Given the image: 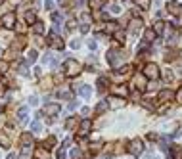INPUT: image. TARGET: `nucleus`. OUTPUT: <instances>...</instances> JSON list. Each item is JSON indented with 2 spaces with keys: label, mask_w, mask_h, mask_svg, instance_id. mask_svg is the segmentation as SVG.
<instances>
[{
  "label": "nucleus",
  "mask_w": 182,
  "mask_h": 159,
  "mask_svg": "<svg viewBox=\"0 0 182 159\" xmlns=\"http://www.w3.org/2000/svg\"><path fill=\"white\" fill-rule=\"evenodd\" d=\"M144 77H148V79H157V77H159V67H157L155 63H148L144 67Z\"/></svg>",
  "instance_id": "nucleus-1"
},
{
  "label": "nucleus",
  "mask_w": 182,
  "mask_h": 159,
  "mask_svg": "<svg viewBox=\"0 0 182 159\" xmlns=\"http://www.w3.org/2000/svg\"><path fill=\"white\" fill-rule=\"evenodd\" d=\"M79 69H81V67H79V63H77L75 59H69V61L65 63V75H67V77L77 75V73H79Z\"/></svg>",
  "instance_id": "nucleus-2"
},
{
  "label": "nucleus",
  "mask_w": 182,
  "mask_h": 159,
  "mask_svg": "<svg viewBox=\"0 0 182 159\" xmlns=\"http://www.w3.org/2000/svg\"><path fill=\"white\" fill-rule=\"evenodd\" d=\"M142 150H144V144L140 140H132L130 144H128V153H132V155H140Z\"/></svg>",
  "instance_id": "nucleus-3"
},
{
  "label": "nucleus",
  "mask_w": 182,
  "mask_h": 159,
  "mask_svg": "<svg viewBox=\"0 0 182 159\" xmlns=\"http://www.w3.org/2000/svg\"><path fill=\"white\" fill-rule=\"evenodd\" d=\"M107 59H109V63H111V65H119L121 59H123V54L117 52V50H111V52H107Z\"/></svg>",
  "instance_id": "nucleus-4"
},
{
  "label": "nucleus",
  "mask_w": 182,
  "mask_h": 159,
  "mask_svg": "<svg viewBox=\"0 0 182 159\" xmlns=\"http://www.w3.org/2000/svg\"><path fill=\"white\" fill-rule=\"evenodd\" d=\"M142 29V21H140L138 17L132 19L130 23H128V31H130V35H138V31Z\"/></svg>",
  "instance_id": "nucleus-5"
},
{
  "label": "nucleus",
  "mask_w": 182,
  "mask_h": 159,
  "mask_svg": "<svg viewBox=\"0 0 182 159\" xmlns=\"http://www.w3.org/2000/svg\"><path fill=\"white\" fill-rule=\"evenodd\" d=\"M169 12L173 13V15H176V17H180L182 15V4H178V2H169Z\"/></svg>",
  "instance_id": "nucleus-6"
},
{
  "label": "nucleus",
  "mask_w": 182,
  "mask_h": 159,
  "mask_svg": "<svg viewBox=\"0 0 182 159\" xmlns=\"http://www.w3.org/2000/svg\"><path fill=\"white\" fill-rule=\"evenodd\" d=\"M2 25L8 27V29H12V27L15 25V15H13V13H6V15L2 17Z\"/></svg>",
  "instance_id": "nucleus-7"
},
{
  "label": "nucleus",
  "mask_w": 182,
  "mask_h": 159,
  "mask_svg": "<svg viewBox=\"0 0 182 159\" xmlns=\"http://www.w3.org/2000/svg\"><path fill=\"white\" fill-rule=\"evenodd\" d=\"M48 40H50V44L54 46V48H63V40L60 37H58L56 33H50V37H48Z\"/></svg>",
  "instance_id": "nucleus-8"
},
{
  "label": "nucleus",
  "mask_w": 182,
  "mask_h": 159,
  "mask_svg": "<svg viewBox=\"0 0 182 159\" xmlns=\"http://www.w3.org/2000/svg\"><path fill=\"white\" fill-rule=\"evenodd\" d=\"M90 128H92V123L88 121V119H84V121L81 123V128H79V136H84V134L90 132Z\"/></svg>",
  "instance_id": "nucleus-9"
},
{
  "label": "nucleus",
  "mask_w": 182,
  "mask_h": 159,
  "mask_svg": "<svg viewBox=\"0 0 182 159\" xmlns=\"http://www.w3.org/2000/svg\"><path fill=\"white\" fill-rule=\"evenodd\" d=\"M171 98H173V92H171V90H161V94L157 96L159 102H167V100H171Z\"/></svg>",
  "instance_id": "nucleus-10"
},
{
  "label": "nucleus",
  "mask_w": 182,
  "mask_h": 159,
  "mask_svg": "<svg viewBox=\"0 0 182 159\" xmlns=\"http://www.w3.org/2000/svg\"><path fill=\"white\" fill-rule=\"evenodd\" d=\"M44 61L50 63L52 67H56V65H58V57L54 56V54H46V56H44Z\"/></svg>",
  "instance_id": "nucleus-11"
},
{
  "label": "nucleus",
  "mask_w": 182,
  "mask_h": 159,
  "mask_svg": "<svg viewBox=\"0 0 182 159\" xmlns=\"http://www.w3.org/2000/svg\"><path fill=\"white\" fill-rule=\"evenodd\" d=\"M90 92H92V88H90L88 84H82V86H81V96L84 98V100H88V98H90Z\"/></svg>",
  "instance_id": "nucleus-12"
},
{
  "label": "nucleus",
  "mask_w": 182,
  "mask_h": 159,
  "mask_svg": "<svg viewBox=\"0 0 182 159\" xmlns=\"http://www.w3.org/2000/svg\"><path fill=\"white\" fill-rule=\"evenodd\" d=\"M35 157H37V159H50V153L46 152L44 148H40V150H37V153H35Z\"/></svg>",
  "instance_id": "nucleus-13"
},
{
  "label": "nucleus",
  "mask_w": 182,
  "mask_h": 159,
  "mask_svg": "<svg viewBox=\"0 0 182 159\" xmlns=\"http://www.w3.org/2000/svg\"><path fill=\"white\" fill-rule=\"evenodd\" d=\"M27 115H29V108H21V109H19V113H17V119L25 123L27 121Z\"/></svg>",
  "instance_id": "nucleus-14"
},
{
  "label": "nucleus",
  "mask_w": 182,
  "mask_h": 159,
  "mask_svg": "<svg viewBox=\"0 0 182 159\" xmlns=\"http://www.w3.org/2000/svg\"><path fill=\"white\" fill-rule=\"evenodd\" d=\"M21 144H23V146H31V144H33V136H31V134H29V132H27V134H23V136H21Z\"/></svg>",
  "instance_id": "nucleus-15"
},
{
  "label": "nucleus",
  "mask_w": 182,
  "mask_h": 159,
  "mask_svg": "<svg viewBox=\"0 0 182 159\" xmlns=\"http://www.w3.org/2000/svg\"><path fill=\"white\" fill-rule=\"evenodd\" d=\"M46 111V115H56L58 111H60V106H56V104H52V106H48V108L44 109Z\"/></svg>",
  "instance_id": "nucleus-16"
},
{
  "label": "nucleus",
  "mask_w": 182,
  "mask_h": 159,
  "mask_svg": "<svg viewBox=\"0 0 182 159\" xmlns=\"http://www.w3.org/2000/svg\"><path fill=\"white\" fill-rule=\"evenodd\" d=\"M163 29H165V23H163V21H155V25H153V31H155L157 35H161V33H163Z\"/></svg>",
  "instance_id": "nucleus-17"
},
{
  "label": "nucleus",
  "mask_w": 182,
  "mask_h": 159,
  "mask_svg": "<svg viewBox=\"0 0 182 159\" xmlns=\"http://www.w3.org/2000/svg\"><path fill=\"white\" fill-rule=\"evenodd\" d=\"M44 29V25L40 23V21H35V25H33V31H35V35H40Z\"/></svg>",
  "instance_id": "nucleus-18"
},
{
  "label": "nucleus",
  "mask_w": 182,
  "mask_h": 159,
  "mask_svg": "<svg viewBox=\"0 0 182 159\" xmlns=\"http://www.w3.org/2000/svg\"><path fill=\"white\" fill-rule=\"evenodd\" d=\"M153 38H155V31H146L144 33V40L146 42H151Z\"/></svg>",
  "instance_id": "nucleus-19"
},
{
  "label": "nucleus",
  "mask_w": 182,
  "mask_h": 159,
  "mask_svg": "<svg viewBox=\"0 0 182 159\" xmlns=\"http://www.w3.org/2000/svg\"><path fill=\"white\" fill-rule=\"evenodd\" d=\"M102 6H104L102 0H90V8H92V10H100Z\"/></svg>",
  "instance_id": "nucleus-20"
},
{
  "label": "nucleus",
  "mask_w": 182,
  "mask_h": 159,
  "mask_svg": "<svg viewBox=\"0 0 182 159\" xmlns=\"http://www.w3.org/2000/svg\"><path fill=\"white\" fill-rule=\"evenodd\" d=\"M136 4H138L142 10H148V8H150V0H136Z\"/></svg>",
  "instance_id": "nucleus-21"
},
{
  "label": "nucleus",
  "mask_w": 182,
  "mask_h": 159,
  "mask_svg": "<svg viewBox=\"0 0 182 159\" xmlns=\"http://www.w3.org/2000/svg\"><path fill=\"white\" fill-rule=\"evenodd\" d=\"M0 144H2L4 148H8V146H10V140H8V136H6V134H0Z\"/></svg>",
  "instance_id": "nucleus-22"
},
{
  "label": "nucleus",
  "mask_w": 182,
  "mask_h": 159,
  "mask_svg": "<svg viewBox=\"0 0 182 159\" xmlns=\"http://www.w3.org/2000/svg\"><path fill=\"white\" fill-rule=\"evenodd\" d=\"M115 94L117 96H126V86H117V88H115Z\"/></svg>",
  "instance_id": "nucleus-23"
},
{
  "label": "nucleus",
  "mask_w": 182,
  "mask_h": 159,
  "mask_svg": "<svg viewBox=\"0 0 182 159\" xmlns=\"http://www.w3.org/2000/svg\"><path fill=\"white\" fill-rule=\"evenodd\" d=\"M71 153H73V155H71L73 159H81V157H82V155H81V150H79V148H73V150H71Z\"/></svg>",
  "instance_id": "nucleus-24"
},
{
  "label": "nucleus",
  "mask_w": 182,
  "mask_h": 159,
  "mask_svg": "<svg viewBox=\"0 0 182 159\" xmlns=\"http://www.w3.org/2000/svg\"><path fill=\"white\" fill-rule=\"evenodd\" d=\"M25 21H27V23H35V13H33V12H27V13H25Z\"/></svg>",
  "instance_id": "nucleus-25"
},
{
  "label": "nucleus",
  "mask_w": 182,
  "mask_h": 159,
  "mask_svg": "<svg viewBox=\"0 0 182 159\" xmlns=\"http://www.w3.org/2000/svg\"><path fill=\"white\" fill-rule=\"evenodd\" d=\"M173 159H182V148H175V155Z\"/></svg>",
  "instance_id": "nucleus-26"
},
{
  "label": "nucleus",
  "mask_w": 182,
  "mask_h": 159,
  "mask_svg": "<svg viewBox=\"0 0 182 159\" xmlns=\"http://www.w3.org/2000/svg\"><path fill=\"white\" fill-rule=\"evenodd\" d=\"M113 35H115V38H117L119 42H125V35H123V33H121V31H115V33H113Z\"/></svg>",
  "instance_id": "nucleus-27"
},
{
  "label": "nucleus",
  "mask_w": 182,
  "mask_h": 159,
  "mask_svg": "<svg viewBox=\"0 0 182 159\" xmlns=\"http://www.w3.org/2000/svg\"><path fill=\"white\" fill-rule=\"evenodd\" d=\"M106 106H107L106 102H102L100 106H98V109H96V113H104V111H106Z\"/></svg>",
  "instance_id": "nucleus-28"
},
{
  "label": "nucleus",
  "mask_w": 182,
  "mask_h": 159,
  "mask_svg": "<svg viewBox=\"0 0 182 159\" xmlns=\"http://www.w3.org/2000/svg\"><path fill=\"white\" fill-rule=\"evenodd\" d=\"M98 86H100V90L106 88V79H104V77H100V79H98Z\"/></svg>",
  "instance_id": "nucleus-29"
},
{
  "label": "nucleus",
  "mask_w": 182,
  "mask_h": 159,
  "mask_svg": "<svg viewBox=\"0 0 182 159\" xmlns=\"http://www.w3.org/2000/svg\"><path fill=\"white\" fill-rule=\"evenodd\" d=\"M58 157H60V159H67V152H65V148H62V150H60Z\"/></svg>",
  "instance_id": "nucleus-30"
},
{
  "label": "nucleus",
  "mask_w": 182,
  "mask_h": 159,
  "mask_svg": "<svg viewBox=\"0 0 182 159\" xmlns=\"http://www.w3.org/2000/svg\"><path fill=\"white\" fill-rule=\"evenodd\" d=\"M52 19L56 21V25H60V23H62V15H60V13H54V15H52Z\"/></svg>",
  "instance_id": "nucleus-31"
},
{
  "label": "nucleus",
  "mask_w": 182,
  "mask_h": 159,
  "mask_svg": "<svg viewBox=\"0 0 182 159\" xmlns=\"http://www.w3.org/2000/svg\"><path fill=\"white\" fill-rule=\"evenodd\" d=\"M54 144H56V140H54V138H50V140H46V142H44V148H52Z\"/></svg>",
  "instance_id": "nucleus-32"
},
{
  "label": "nucleus",
  "mask_w": 182,
  "mask_h": 159,
  "mask_svg": "<svg viewBox=\"0 0 182 159\" xmlns=\"http://www.w3.org/2000/svg\"><path fill=\"white\" fill-rule=\"evenodd\" d=\"M77 25H79V23H77L75 19H71L69 23H67V29H75V27H77Z\"/></svg>",
  "instance_id": "nucleus-33"
},
{
  "label": "nucleus",
  "mask_w": 182,
  "mask_h": 159,
  "mask_svg": "<svg viewBox=\"0 0 182 159\" xmlns=\"http://www.w3.org/2000/svg\"><path fill=\"white\" fill-rule=\"evenodd\" d=\"M107 31H109V33H115V31H117V25H115V23H109V25H107Z\"/></svg>",
  "instance_id": "nucleus-34"
},
{
  "label": "nucleus",
  "mask_w": 182,
  "mask_h": 159,
  "mask_svg": "<svg viewBox=\"0 0 182 159\" xmlns=\"http://www.w3.org/2000/svg\"><path fill=\"white\" fill-rule=\"evenodd\" d=\"M88 48H90V50H96V48H98L96 40H90V42H88Z\"/></svg>",
  "instance_id": "nucleus-35"
},
{
  "label": "nucleus",
  "mask_w": 182,
  "mask_h": 159,
  "mask_svg": "<svg viewBox=\"0 0 182 159\" xmlns=\"http://www.w3.org/2000/svg\"><path fill=\"white\" fill-rule=\"evenodd\" d=\"M33 132H40V125H38L37 121L33 123Z\"/></svg>",
  "instance_id": "nucleus-36"
},
{
  "label": "nucleus",
  "mask_w": 182,
  "mask_h": 159,
  "mask_svg": "<svg viewBox=\"0 0 182 159\" xmlns=\"http://www.w3.org/2000/svg\"><path fill=\"white\" fill-rule=\"evenodd\" d=\"M29 59H31V61H35V59H37V52H35V50L29 52Z\"/></svg>",
  "instance_id": "nucleus-37"
},
{
  "label": "nucleus",
  "mask_w": 182,
  "mask_h": 159,
  "mask_svg": "<svg viewBox=\"0 0 182 159\" xmlns=\"http://www.w3.org/2000/svg\"><path fill=\"white\" fill-rule=\"evenodd\" d=\"M79 46H81V42H79V40H73V42H71V48H75V50L79 48Z\"/></svg>",
  "instance_id": "nucleus-38"
},
{
  "label": "nucleus",
  "mask_w": 182,
  "mask_h": 159,
  "mask_svg": "<svg viewBox=\"0 0 182 159\" xmlns=\"http://www.w3.org/2000/svg\"><path fill=\"white\" fill-rule=\"evenodd\" d=\"M81 33L84 35V33H88V25H81Z\"/></svg>",
  "instance_id": "nucleus-39"
},
{
  "label": "nucleus",
  "mask_w": 182,
  "mask_h": 159,
  "mask_svg": "<svg viewBox=\"0 0 182 159\" xmlns=\"http://www.w3.org/2000/svg\"><path fill=\"white\" fill-rule=\"evenodd\" d=\"M119 10H121V8L117 6V4H113V6H111V12H115V13H117V12H119Z\"/></svg>",
  "instance_id": "nucleus-40"
},
{
  "label": "nucleus",
  "mask_w": 182,
  "mask_h": 159,
  "mask_svg": "<svg viewBox=\"0 0 182 159\" xmlns=\"http://www.w3.org/2000/svg\"><path fill=\"white\" fill-rule=\"evenodd\" d=\"M8 69V63H2V61H0V71H6Z\"/></svg>",
  "instance_id": "nucleus-41"
},
{
  "label": "nucleus",
  "mask_w": 182,
  "mask_h": 159,
  "mask_svg": "<svg viewBox=\"0 0 182 159\" xmlns=\"http://www.w3.org/2000/svg\"><path fill=\"white\" fill-rule=\"evenodd\" d=\"M73 125H75V119H69V121H67V128H71Z\"/></svg>",
  "instance_id": "nucleus-42"
},
{
  "label": "nucleus",
  "mask_w": 182,
  "mask_h": 159,
  "mask_svg": "<svg viewBox=\"0 0 182 159\" xmlns=\"http://www.w3.org/2000/svg\"><path fill=\"white\" fill-rule=\"evenodd\" d=\"M178 100L182 102V86H180V90H178Z\"/></svg>",
  "instance_id": "nucleus-43"
},
{
  "label": "nucleus",
  "mask_w": 182,
  "mask_h": 159,
  "mask_svg": "<svg viewBox=\"0 0 182 159\" xmlns=\"http://www.w3.org/2000/svg\"><path fill=\"white\" fill-rule=\"evenodd\" d=\"M8 159H17V157H15V155H13V153H12V155H10V157H8Z\"/></svg>",
  "instance_id": "nucleus-44"
},
{
  "label": "nucleus",
  "mask_w": 182,
  "mask_h": 159,
  "mask_svg": "<svg viewBox=\"0 0 182 159\" xmlns=\"http://www.w3.org/2000/svg\"><path fill=\"white\" fill-rule=\"evenodd\" d=\"M0 54H2V50H0Z\"/></svg>",
  "instance_id": "nucleus-45"
}]
</instances>
